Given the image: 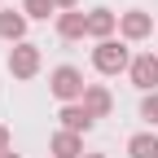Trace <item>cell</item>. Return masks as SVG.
Masks as SVG:
<instances>
[{"label":"cell","instance_id":"6da1fadb","mask_svg":"<svg viewBox=\"0 0 158 158\" xmlns=\"http://www.w3.org/2000/svg\"><path fill=\"white\" fill-rule=\"evenodd\" d=\"M136 84H141V88L158 84V62H154V57H141V62H136Z\"/></svg>","mask_w":158,"mask_h":158},{"label":"cell","instance_id":"7a4b0ae2","mask_svg":"<svg viewBox=\"0 0 158 158\" xmlns=\"http://www.w3.org/2000/svg\"><path fill=\"white\" fill-rule=\"evenodd\" d=\"M53 88L62 92V97H75V92H79V75H75V70H57V75H53Z\"/></svg>","mask_w":158,"mask_h":158},{"label":"cell","instance_id":"3957f363","mask_svg":"<svg viewBox=\"0 0 158 158\" xmlns=\"http://www.w3.org/2000/svg\"><path fill=\"white\" fill-rule=\"evenodd\" d=\"M97 66H101V70H118V66H123V48L106 44L101 53H97Z\"/></svg>","mask_w":158,"mask_h":158},{"label":"cell","instance_id":"277c9868","mask_svg":"<svg viewBox=\"0 0 158 158\" xmlns=\"http://www.w3.org/2000/svg\"><path fill=\"white\" fill-rule=\"evenodd\" d=\"M132 158H158V141H149V136H136V141H132Z\"/></svg>","mask_w":158,"mask_h":158},{"label":"cell","instance_id":"5b68a950","mask_svg":"<svg viewBox=\"0 0 158 158\" xmlns=\"http://www.w3.org/2000/svg\"><path fill=\"white\" fill-rule=\"evenodd\" d=\"M66 123H70V127H88V123H92V118H88L84 110H66Z\"/></svg>","mask_w":158,"mask_h":158},{"label":"cell","instance_id":"8992f818","mask_svg":"<svg viewBox=\"0 0 158 158\" xmlns=\"http://www.w3.org/2000/svg\"><path fill=\"white\" fill-rule=\"evenodd\" d=\"M0 31H5V35H18V31H22V22H18V18H0Z\"/></svg>","mask_w":158,"mask_h":158},{"label":"cell","instance_id":"52a82bcc","mask_svg":"<svg viewBox=\"0 0 158 158\" xmlns=\"http://www.w3.org/2000/svg\"><path fill=\"white\" fill-rule=\"evenodd\" d=\"M27 9L31 13H48V0H27Z\"/></svg>","mask_w":158,"mask_h":158},{"label":"cell","instance_id":"ba28073f","mask_svg":"<svg viewBox=\"0 0 158 158\" xmlns=\"http://www.w3.org/2000/svg\"><path fill=\"white\" fill-rule=\"evenodd\" d=\"M145 118H158V97H154V101H145Z\"/></svg>","mask_w":158,"mask_h":158},{"label":"cell","instance_id":"9c48e42d","mask_svg":"<svg viewBox=\"0 0 158 158\" xmlns=\"http://www.w3.org/2000/svg\"><path fill=\"white\" fill-rule=\"evenodd\" d=\"M0 145H5V132H0Z\"/></svg>","mask_w":158,"mask_h":158}]
</instances>
